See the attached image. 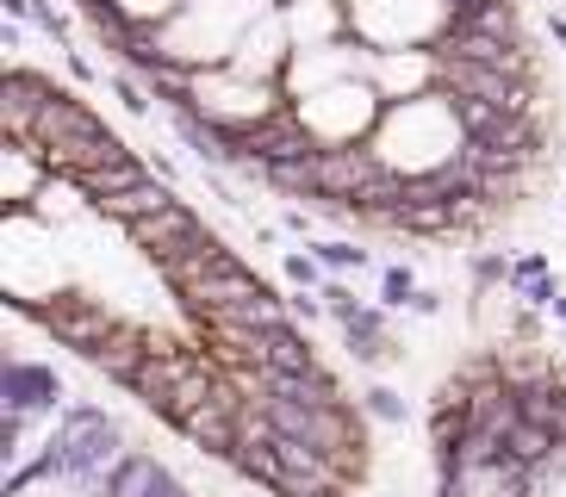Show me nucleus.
I'll return each mask as SVG.
<instances>
[{
  "label": "nucleus",
  "mask_w": 566,
  "mask_h": 497,
  "mask_svg": "<svg viewBox=\"0 0 566 497\" xmlns=\"http://www.w3.org/2000/svg\"><path fill=\"white\" fill-rule=\"evenodd\" d=\"M367 144L405 181H436L442 168H454L467 156V131H461V113H454L449 94H423V99L386 106L380 131L367 137Z\"/></svg>",
  "instance_id": "f257e3e1"
},
{
  "label": "nucleus",
  "mask_w": 566,
  "mask_h": 497,
  "mask_svg": "<svg viewBox=\"0 0 566 497\" xmlns=\"http://www.w3.org/2000/svg\"><path fill=\"white\" fill-rule=\"evenodd\" d=\"M268 7L274 0H181V13L156 25V56L181 68H224Z\"/></svg>",
  "instance_id": "f03ea898"
},
{
  "label": "nucleus",
  "mask_w": 566,
  "mask_h": 497,
  "mask_svg": "<svg viewBox=\"0 0 566 497\" xmlns=\"http://www.w3.org/2000/svg\"><path fill=\"white\" fill-rule=\"evenodd\" d=\"M25 149H38V156H44V168H51V175H69V181H82V175H94V168L118 162V156H132V149H125L101 125V118H94V106H82V99L63 94V87H51V94H44Z\"/></svg>",
  "instance_id": "7ed1b4c3"
},
{
  "label": "nucleus",
  "mask_w": 566,
  "mask_h": 497,
  "mask_svg": "<svg viewBox=\"0 0 566 497\" xmlns=\"http://www.w3.org/2000/svg\"><path fill=\"white\" fill-rule=\"evenodd\" d=\"M293 99H286L281 82H255V75H243V68H193V94H187V113H200L206 125H218V131H255V125H268L274 113H286Z\"/></svg>",
  "instance_id": "20e7f679"
},
{
  "label": "nucleus",
  "mask_w": 566,
  "mask_h": 497,
  "mask_svg": "<svg viewBox=\"0 0 566 497\" xmlns=\"http://www.w3.org/2000/svg\"><path fill=\"white\" fill-rule=\"evenodd\" d=\"M293 113L305 118L312 144L343 149V144H367V137L380 131L386 99L374 94V82H336V87H324V94H312V99H293Z\"/></svg>",
  "instance_id": "39448f33"
},
{
  "label": "nucleus",
  "mask_w": 566,
  "mask_h": 497,
  "mask_svg": "<svg viewBox=\"0 0 566 497\" xmlns=\"http://www.w3.org/2000/svg\"><path fill=\"white\" fill-rule=\"evenodd\" d=\"M454 7L449 0H349V32L367 50H411L417 38L449 32Z\"/></svg>",
  "instance_id": "423d86ee"
},
{
  "label": "nucleus",
  "mask_w": 566,
  "mask_h": 497,
  "mask_svg": "<svg viewBox=\"0 0 566 497\" xmlns=\"http://www.w3.org/2000/svg\"><path fill=\"white\" fill-rule=\"evenodd\" d=\"M132 461L125 454V430L106 423L101 411H69L63 416V435H56V466H69L75 479L87 485H113V473Z\"/></svg>",
  "instance_id": "0eeeda50"
},
{
  "label": "nucleus",
  "mask_w": 566,
  "mask_h": 497,
  "mask_svg": "<svg viewBox=\"0 0 566 497\" xmlns=\"http://www.w3.org/2000/svg\"><path fill=\"white\" fill-rule=\"evenodd\" d=\"M19 311H25V305H19ZM25 317H32L38 330H51L63 348H75L82 361L118 330V324H125V317H118L106 298H94V293H56L51 305H38V311H25Z\"/></svg>",
  "instance_id": "6e6552de"
},
{
  "label": "nucleus",
  "mask_w": 566,
  "mask_h": 497,
  "mask_svg": "<svg viewBox=\"0 0 566 497\" xmlns=\"http://www.w3.org/2000/svg\"><path fill=\"white\" fill-rule=\"evenodd\" d=\"M367 63H374V50L343 38V44H324V50H293V63H286L281 87L286 99H312L336 82H367Z\"/></svg>",
  "instance_id": "1a4fd4ad"
},
{
  "label": "nucleus",
  "mask_w": 566,
  "mask_h": 497,
  "mask_svg": "<svg viewBox=\"0 0 566 497\" xmlns=\"http://www.w3.org/2000/svg\"><path fill=\"white\" fill-rule=\"evenodd\" d=\"M367 82H374V94H380L386 106L442 94V56H436V50H374Z\"/></svg>",
  "instance_id": "9d476101"
},
{
  "label": "nucleus",
  "mask_w": 566,
  "mask_h": 497,
  "mask_svg": "<svg viewBox=\"0 0 566 497\" xmlns=\"http://www.w3.org/2000/svg\"><path fill=\"white\" fill-rule=\"evenodd\" d=\"M286 63H293V32H286V13H281V7H268L250 32H243L231 68H243V75H255V82H281Z\"/></svg>",
  "instance_id": "9b49d317"
},
{
  "label": "nucleus",
  "mask_w": 566,
  "mask_h": 497,
  "mask_svg": "<svg viewBox=\"0 0 566 497\" xmlns=\"http://www.w3.org/2000/svg\"><path fill=\"white\" fill-rule=\"evenodd\" d=\"M125 236H132V248H144V255H150V262L163 267V262H175V255H187V248L200 243L206 224H200V212H187L181 199H175V205H163V212L137 218V224H132Z\"/></svg>",
  "instance_id": "f8f14e48"
},
{
  "label": "nucleus",
  "mask_w": 566,
  "mask_h": 497,
  "mask_svg": "<svg viewBox=\"0 0 566 497\" xmlns=\"http://www.w3.org/2000/svg\"><path fill=\"white\" fill-rule=\"evenodd\" d=\"M442 497H535V491H530V466L499 454V461L442 466Z\"/></svg>",
  "instance_id": "ddd939ff"
},
{
  "label": "nucleus",
  "mask_w": 566,
  "mask_h": 497,
  "mask_svg": "<svg viewBox=\"0 0 566 497\" xmlns=\"http://www.w3.org/2000/svg\"><path fill=\"white\" fill-rule=\"evenodd\" d=\"M286 32H293V50H324L343 44L349 32V0H281Z\"/></svg>",
  "instance_id": "4468645a"
},
{
  "label": "nucleus",
  "mask_w": 566,
  "mask_h": 497,
  "mask_svg": "<svg viewBox=\"0 0 566 497\" xmlns=\"http://www.w3.org/2000/svg\"><path fill=\"white\" fill-rule=\"evenodd\" d=\"M56 398H63V385H56L44 367H32L25 355H13V367H7V423H13V416L51 411Z\"/></svg>",
  "instance_id": "2eb2a0df"
},
{
  "label": "nucleus",
  "mask_w": 566,
  "mask_h": 497,
  "mask_svg": "<svg viewBox=\"0 0 566 497\" xmlns=\"http://www.w3.org/2000/svg\"><path fill=\"white\" fill-rule=\"evenodd\" d=\"M44 181H51L44 156L25 144H7V162H0V193H7V205L13 212H32V199L44 193Z\"/></svg>",
  "instance_id": "dca6fc26"
},
{
  "label": "nucleus",
  "mask_w": 566,
  "mask_h": 497,
  "mask_svg": "<svg viewBox=\"0 0 566 497\" xmlns=\"http://www.w3.org/2000/svg\"><path fill=\"white\" fill-rule=\"evenodd\" d=\"M113 497H193L168 466H156V461H144V454H132V461L113 473V485H106Z\"/></svg>",
  "instance_id": "f3484780"
},
{
  "label": "nucleus",
  "mask_w": 566,
  "mask_h": 497,
  "mask_svg": "<svg viewBox=\"0 0 566 497\" xmlns=\"http://www.w3.org/2000/svg\"><path fill=\"white\" fill-rule=\"evenodd\" d=\"M530 491L535 497H566V442L554 447L542 466H530Z\"/></svg>",
  "instance_id": "a211bd4d"
},
{
  "label": "nucleus",
  "mask_w": 566,
  "mask_h": 497,
  "mask_svg": "<svg viewBox=\"0 0 566 497\" xmlns=\"http://www.w3.org/2000/svg\"><path fill=\"white\" fill-rule=\"evenodd\" d=\"M355 404H361V411L374 416V423H405V398L392 392V385H367V392L355 398Z\"/></svg>",
  "instance_id": "6ab92c4d"
},
{
  "label": "nucleus",
  "mask_w": 566,
  "mask_h": 497,
  "mask_svg": "<svg viewBox=\"0 0 566 497\" xmlns=\"http://www.w3.org/2000/svg\"><path fill=\"white\" fill-rule=\"evenodd\" d=\"M125 19H137V25H163V19L181 13V0H113Z\"/></svg>",
  "instance_id": "aec40b11"
},
{
  "label": "nucleus",
  "mask_w": 566,
  "mask_h": 497,
  "mask_svg": "<svg viewBox=\"0 0 566 497\" xmlns=\"http://www.w3.org/2000/svg\"><path fill=\"white\" fill-rule=\"evenodd\" d=\"M312 255H317L324 267H331V274H355V267H367V255H361L355 243H317Z\"/></svg>",
  "instance_id": "412c9836"
},
{
  "label": "nucleus",
  "mask_w": 566,
  "mask_h": 497,
  "mask_svg": "<svg viewBox=\"0 0 566 497\" xmlns=\"http://www.w3.org/2000/svg\"><path fill=\"white\" fill-rule=\"evenodd\" d=\"M554 311H560V317H566V293H560V298H554Z\"/></svg>",
  "instance_id": "4be33fe9"
}]
</instances>
